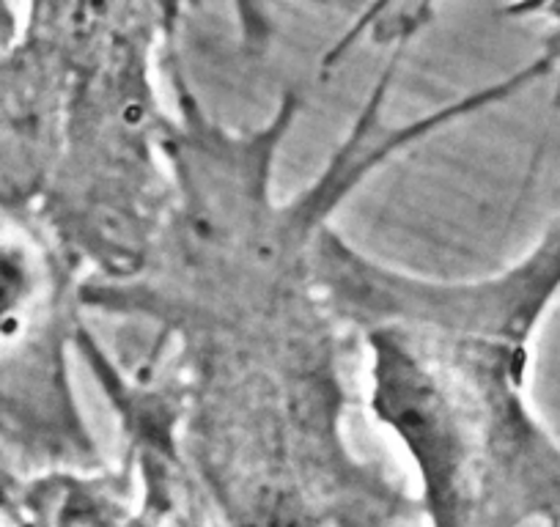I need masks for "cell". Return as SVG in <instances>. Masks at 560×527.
<instances>
[{
	"label": "cell",
	"instance_id": "obj_1",
	"mask_svg": "<svg viewBox=\"0 0 560 527\" xmlns=\"http://www.w3.org/2000/svg\"><path fill=\"white\" fill-rule=\"evenodd\" d=\"M311 272L332 314L365 330L371 407L418 465L440 527L560 514V443L527 399L530 341L560 294V218L470 286L390 276L325 225Z\"/></svg>",
	"mask_w": 560,
	"mask_h": 527
},
{
	"label": "cell",
	"instance_id": "obj_2",
	"mask_svg": "<svg viewBox=\"0 0 560 527\" xmlns=\"http://www.w3.org/2000/svg\"><path fill=\"white\" fill-rule=\"evenodd\" d=\"M34 286V267L23 250L0 245V321L20 308Z\"/></svg>",
	"mask_w": 560,
	"mask_h": 527
},
{
	"label": "cell",
	"instance_id": "obj_3",
	"mask_svg": "<svg viewBox=\"0 0 560 527\" xmlns=\"http://www.w3.org/2000/svg\"><path fill=\"white\" fill-rule=\"evenodd\" d=\"M530 12L541 14L547 20V36H544V50L538 58L547 67V72L552 74L555 69H560V3L558 7H536ZM555 105H560V80L558 89H555Z\"/></svg>",
	"mask_w": 560,
	"mask_h": 527
}]
</instances>
